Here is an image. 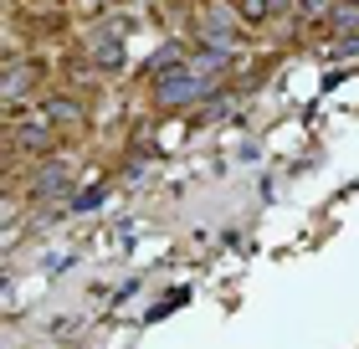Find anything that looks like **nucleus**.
Returning <instances> with one entry per match:
<instances>
[{
  "instance_id": "1",
  "label": "nucleus",
  "mask_w": 359,
  "mask_h": 349,
  "mask_svg": "<svg viewBox=\"0 0 359 349\" xmlns=\"http://www.w3.org/2000/svg\"><path fill=\"white\" fill-rule=\"evenodd\" d=\"M210 93V82L195 72V67H170V72H154V103L159 108H190V103H201V98Z\"/></svg>"
},
{
  "instance_id": "2",
  "label": "nucleus",
  "mask_w": 359,
  "mask_h": 349,
  "mask_svg": "<svg viewBox=\"0 0 359 349\" xmlns=\"http://www.w3.org/2000/svg\"><path fill=\"white\" fill-rule=\"evenodd\" d=\"M15 144H21L26 154H46V149L57 144V124L41 113V119H31V124H21V129H15Z\"/></svg>"
},
{
  "instance_id": "3",
  "label": "nucleus",
  "mask_w": 359,
  "mask_h": 349,
  "mask_svg": "<svg viewBox=\"0 0 359 349\" xmlns=\"http://www.w3.org/2000/svg\"><path fill=\"white\" fill-rule=\"evenodd\" d=\"M67 185H72L67 164H41V170L31 175V201H52V195H62Z\"/></svg>"
},
{
  "instance_id": "4",
  "label": "nucleus",
  "mask_w": 359,
  "mask_h": 349,
  "mask_svg": "<svg viewBox=\"0 0 359 349\" xmlns=\"http://www.w3.org/2000/svg\"><path fill=\"white\" fill-rule=\"evenodd\" d=\"M36 77H41V67H36V62H11V67H6V82H0L6 103H15V98H26L31 88H36Z\"/></svg>"
},
{
  "instance_id": "5",
  "label": "nucleus",
  "mask_w": 359,
  "mask_h": 349,
  "mask_svg": "<svg viewBox=\"0 0 359 349\" xmlns=\"http://www.w3.org/2000/svg\"><path fill=\"white\" fill-rule=\"evenodd\" d=\"M93 62L103 72H118L123 62H128V46H123V37H93Z\"/></svg>"
},
{
  "instance_id": "6",
  "label": "nucleus",
  "mask_w": 359,
  "mask_h": 349,
  "mask_svg": "<svg viewBox=\"0 0 359 349\" xmlns=\"http://www.w3.org/2000/svg\"><path fill=\"white\" fill-rule=\"evenodd\" d=\"M231 37L236 31H231V21H226L221 11H201V41L205 46H231Z\"/></svg>"
},
{
  "instance_id": "7",
  "label": "nucleus",
  "mask_w": 359,
  "mask_h": 349,
  "mask_svg": "<svg viewBox=\"0 0 359 349\" xmlns=\"http://www.w3.org/2000/svg\"><path fill=\"white\" fill-rule=\"evenodd\" d=\"M46 119H52L57 129H72V124H83V103L77 98H46Z\"/></svg>"
},
{
  "instance_id": "8",
  "label": "nucleus",
  "mask_w": 359,
  "mask_h": 349,
  "mask_svg": "<svg viewBox=\"0 0 359 349\" xmlns=\"http://www.w3.org/2000/svg\"><path fill=\"white\" fill-rule=\"evenodd\" d=\"M292 6V0H236V15H241V21H267V15H277V11H287Z\"/></svg>"
},
{
  "instance_id": "9",
  "label": "nucleus",
  "mask_w": 359,
  "mask_h": 349,
  "mask_svg": "<svg viewBox=\"0 0 359 349\" xmlns=\"http://www.w3.org/2000/svg\"><path fill=\"white\" fill-rule=\"evenodd\" d=\"M103 195H108V180H97V185H88L83 195H77L72 211H97V206H103Z\"/></svg>"
},
{
  "instance_id": "10",
  "label": "nucleus",
  "mask_w": 359,
  "mask_h": 349,
  "mask_svg": "<svg viewBox=\"0 0 359 349\" xmlns=\"http://www.w3.org/2000/svg\"><path fill=\"white\" fill-rule=\"evenodd\" d=\"M170 67H180V46H159L154 62H149V72H170Z\"/></svg>"
},
{
  "instance_id": "11",
  "label": "nucleus",
  "mask_w": 359,
  "mask_h": 349,
  "mask_svg": "<svg viewBox=\"0 0 359 349\" xmlns=\"http://www.w3.org/2000/svg\"><path fill=\"white\" fill-rule=\"evenodd\" d=\"M329 21H334V26H354V21H359V6L349 0V6H339V11H329Z\"/></svg>"
},
{
  "instance_id": "12",
  "label": "nucleus",
  "mask_w": 359,
  "mask_h": 349,
  "mask_svg": "<svg viewBox=\"0 0 359 349\" xmlns=\"http://www.w3.org/2000/svg\"><path fill=\"white\" fill-rule=\"evenodd\" d=\"M354 52H359V31H344L339 46H334V57H354Z\"/></svg>"
},
{
  "instance_id": "13",
  "label": "nucleus",
  "mask_w": 359,
  "mask_h": 349,
  "mask_svg": "<svg viewBox=\"0 0 359 349\" xmlns=\"http://www.w3.org/2000/svg\"><path fill=\"white\" fill-rule=\"evenodd\" d=\"M354 6H359V0H354Z\"/></svg>"
}]
</instances>
